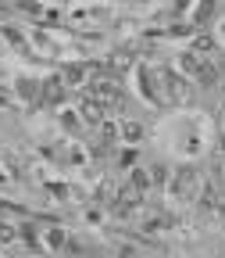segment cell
Returning <instances> with one entry per match:
<instances>
[{"mask_svg":"<svg viewBox=\"0 0 225 258\" xmlns=\"http://www.w3.org/2000/svg\"><path fill=\"white\" fill-rule=\"evenodd\" d=\"M197 190H200V172H197V169L186 165V169H179V172L172 176V194H175L179 201H189Z\"/></svg>","mask_w":225,"mask_h":258,"instance_id":"1","label":"cell"},{"mask_svg":"<svg viewBox=\"0 0 225 258\" xmlns=\"http://www.w3.org/2000/svg\"><path fill=\"white\" fill-rule=\"evenodd\" d=\"M86 97H93V101L100 104V108L122 104V90H118V83H111V79H93L89 90H86Z\"/></svg>","mask_w":225,"mask_h":258,"instance_id":"2","label":"cell"},{"mask_svg":"<svg viewBox=\"0 0 225 258\" xmlns=\"http://www.w3.org/2000/svg\"><path fill=\"white\" fill-rule=\"evenodd\" d=\"M165 83H168V97H172L175 104H186L189 101V90H186V83L179 76H165Z\"/></svg>","mask_w":225,"mask_h":258,"instance_id":"3","label":"cell"},{"mask_svg":"<svg viewBox=\"0 0 225 258\" xmlns=\"http://www.w3.org/2000/svg\"><path fill=\"white\" fill-rule=\"evenodd\" d=\"M214 79H218V69L207 61V57H200V69H197V83L200 86H214Z\"/></svg>","mask_w":225,"mask_h":258,"instance_id":"4","label":"cell"},{"mask_svg":"<svg viewBox=\"0 0 225 258\" xmlns=\"http://www.w3.org/2000/svg\"><path fill=\"white\" fill-rule=\"evenodd\" d=\"M100 115H104V108L96 104L93 97H89V101H82V118H86L89 125H96V122H100Z\"/></svg>","mask_w":225,"mask_h":258,"instance_id":"5","label":"cell"},{"mask_svg":"<svg viewBox=\"0 0 225 258\" xmlns=\"http://www.w3.org/2000/svg\"><path fill=\"white\" fill-rule=\"evenodd\" d=\"M64 97V83L54 76V79H47V101H61Z\"/></svg>","mask_w":225,"mask_h":258,"instance_id":"6","label":"cell"},{"mask_svg":"<svg viewBox=\"0 0 225 258\" xmlns=\"http://www.w3.org/2000/svg\"><path fill=\"white\" fill-rule=\"evenodd\" d=\"M133 186H136V190H147V186H150V176H147L143 169H136V172H133Z\"/></svg>","mask_w":225,"mask_h":258,"instance_id":"7","label":"cell"},{"mask_svg":"<svg viewBox=\"0 0 225 258\" xmlns=\"http://www.w3.org/2000/svg\"><path fill=\"white\" fill-rule=\"evenodd\" d=\"M182 69H186L189 76H197V69H200V61L193 57V54H182Z\"/></svg>","mask_w":225,"mask_h":258,"instance_id":"8","label":"cell"},{"mask_svg":"<svg viewBox=\"0 0 225 258\" xmlns=\"http://www.w3.org/2000/svg\"><path fill=\"white\" fill-rule=\"evenodd\" d=\"M18 93H22V97H36V83L22 79V83H18Z\"/></svg>","mask_w":225,"mask_h":258,"instance_id":"9","label":"cell"},{"mask_svg":"<svg viewBox=\"0 0 225 258\" xmlns=\"http://www.w3.org/2000/svg\"><path fill=\"white\" fill-rule=\"evenodd\" d=\"M125 137H129V140H140V137H143V129H140L136 122H129V125H125Z\"/></svg>","mask_w":225,"mask_h":258,"instance_id":"10","label":"cell"},{"mask_svg":"<svg viewBox=\"0 0 225 258\" xmlns=\"http://www.w3.org/2000/svg\"><path fill=\"white\" fill-rule=\"evenodd\" d=\"M8 240H15V230L8 222H0V244H8Z\"/></svg>","mask_w":225,"mask_h":258,"instance_id":"11","label":"cell"},{"mask_svg":"<svg viewBox=\"0 0 225 258\" xmlns=\"http://www.w3.org/2000/svg\"><path fill=\"white\" fill-rule=\"evenodd\" d=\"M211 8H214V4H211V0H204V4L197 8V22H204V18H211Z\"/></svg>","mask_w":225,"mask_h":258,"instance_id":"12","label":"cell"},{"mask_svg":"<svg viewBox=\"0 0 225 258\" xmlns=\"http://www.w3.org/2000/svg\"><path fill=\"white\" fill-rule=\"evenodd\" d=\"M197 50L211 54V50H214V40H211V36H200V40H197Z\"/></svg>","mask_w":225,"mask_h":258,"instance_id":"13","label":"cell"},{"mask_svg":"<svg viewBox=\"0 0 225 258\" xmlns=\"http://www.w3.org/2000/svg\"><path fill=\"white\" fill-rule=\"evenodd\" d=\"M50 244L61 247V244H64V230H50Z\"/></svg>","mask_w":225,"mask_h":258,"instance_id":"14","label":"cell"},{"mask_svg":"<svg viewBox=\"0 0 225 258\" xmlns=\"http://www.w3.org/2000/svg\"><path fill=\"white\" fill-rule=\"evenodd\" d=\"M221 151H225V144H221Z\"/></svg>","mask_w":225,"mask_h":258,"instance_id":"15","label":"cell"}]
</instances>
